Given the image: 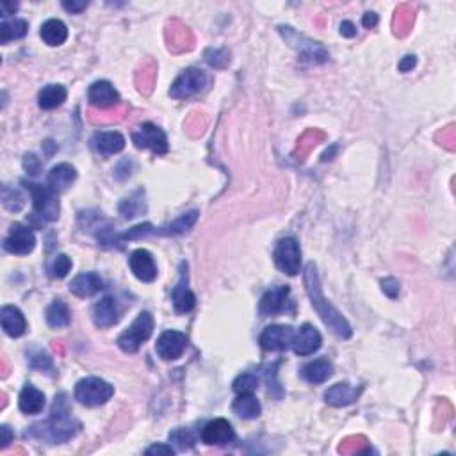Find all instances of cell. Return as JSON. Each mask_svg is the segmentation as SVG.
Segmentation results:
<instances>
[{"label":"cell","mask_w":456,"mask_h":456,"mask_svg":"<svg viewBox=\"0 0 456 456\" xmlns=\"http://www.w3.org/2000/svg\"><path fill=\"white\" fill-rule=\"evenodd\" d=\"M198 210H189V212H184L180 218H176L175 221L167 223V225L161 226L155 230V235H179V234H185L194 226L198 219Z\"/></svg>","instance_id":"obj_29"},{"label":"cell","mask_w":456,"mask_h":456,"mask_svg":"<svg viewBox=\"0 0 456 456\" xmlns=\"http://www.w3.org/2000/svg\"><path fill=\"white\" fill-rule=\"evenodd\" d=\"M63 8L66 9V11H70V13L77 15V13H82L84 9L88 8V2H63Z\"/></svg>","instance_id":"obj_51"},{"label":"cell","mask_w":456,"mask_h":456,"mask_svg":"<svg viewBox=\"0 0 456 456\" xmlns=\"http://www.w3.org/2000/svg\"><path fill=\"white\" fill-rule=\"evenodd\" d=\"M0 431H2V442H0V449H6L9 446V444L13 442V431H11V428L9 426H2L0 428Z\"/></svg>","instance_id":"obj_52"},{"label":"cell","mask_w":456,"mask_h":456,"mask_svg":"<svg viewBox=\"0 0 456 456\" xmlns=\"http://www.w3.org/2000/svg\"><path fill=\"white\" fill-rule=\"evenodd\" d=\"M24 166H26L27 173H30V175H38L39 161L34 154H27L26 155V159H24Z\"/></svg>","instance_id":"obj_48"},{"label":"cell","mask_w":456,"mask_h":456,"mask_svg":"<svg viewBox=\"0 0 456 456\" xmlns=\"http://www.w3.org/2000/svg\"><path fill=\"white\" fill-rule=\"evenodd\" d=\"M154 327L155 322L150 312H147V310L141 312V314L132 321V325H130V327L118 337L116 343L118 346H120V349L125 353L138 352L139 347L152 337V334H154Z\"/></svg>","instance_id":"obj_3"},{"label":"cell","mask_w":456,"mask_h":456,"mask_svg":"<svg viewBox=\"0 0 456 456\" xmlns=\"http://www.w3.org/2000/svg\"><path fill=\"white\" fill-rule=\"evenodd\" d=\"M42 38L46 45L59 46L63 45L68 38V29L61 20H46L42 26Z\"/></svg>","instance_id":"obj_32"},{"label":"cell","mask_w":456,"mask_h":456,"mask_svg":"<svg viewBox=\"0 0 456 456\" xmlns=\"http://www.w3.org/2000/svg\"><path fill=\"white\" fill-rule=\"evenodd\" d=\"M77 179L75 167L68 163H61L57 166H54L48 173V185L54 189L55 193L59 191H64V189L70 188Z\"/></svg>","instance_id":"obj_27"},{"label":"cell","mask_w":456,"mask_h":456,"mask_svg":"<svg viewBox=\"0 0 456 456\" xmlns=\"http://www.w3.org/2000/svg\"><path fill=\"white\" fill-rule=\"evenodd\" d=\"M29 30V24L21 18H2L0 26V42L2 45H8L13 39L24 38Z\"/></svg>","instance_id":"obj_31"},{"label":"cell","mask_w":456,"mask_h":456,"mask_svg":"<svg viewBox=\"0 0 456 456\" xmlns=\"http://www.w3.org/2000/svg\"><path fill=\"white\" fill-rule=\"evenodd\" d=\"M322 344V337L318 330H316L312 325H303L298 334H294L293 339V349L296 355L300 356H309L312 353H316L321 347Z\"/></svg>","instance_id":"obj_18"},{"label":"cell","mask_w":456,"mask_h":456,"mask_svg":"<svg viewBox=\"0 0 456 456\" xmlns=\"http://www.w3.org/2000/svg\"><path fill=\"white\" fill-rule=\"evenodd\" d=\"M170 442H173L179 449H191L197 442V437L191 430H185V428H179V430H173L170 433Z\"/></svg>","instance_id":"obj_40"},{"label":"cell","mask_w":456,"mask_h":456,"mask_svg":"<svg viewBox=\"0 0 456 456\" xmlns=\"http://www.w3.org/2000/svg\"><path fill=\"white\" fill-rule=\"evenodd\" d=\"M325 138H327L325 132H322V130H318V129H310V130H307V132H303L302 138L298 139L296 150H294V157L300 161H305L307 155L314 150L319 143L325 141Z\"/></svg>","instance_id":"obj_33"},{"label":"cell","mask_w":456,"mask_h":456,"mask_svg":"<svg viewBox=\"0 0 456 456\" xmlns=\"http://www.w3.org/2000/svg\"><path fill=\"white\" fill-rule=\"evenodd\" d=\"M0 9H2V18H8L9 15H13L17 11L18 4L17 2H2Z\"/></svg>","instance_id":"obj_56"},{"label":"cell","mask_w":456,"mask_h":456,"mask_svg":"<svg viewBox=\"0 0 456 456\" xmlns=\"http://www.w3.org/2000/svg\"><path fill=\"white\" fill-rule=\"evenodd\" d=\"M104 289V282L97 273H80L70 282V293L79 298L95 296Z\"/></svg>","instance_id":"obj_22"},{"label":"cell","mask_w":456,"mask_h":456,"mask_svg":"<svg viewBox=\"0 0 456 456\" xmlns=\"http://www.w3.org/2000/svg\"><path fill=\"white\" fill-rule=\"evenodd\" d=\"M415 64H417V57H415V55H405V57L399 61V71L406 73V71L414 70Z\"/></svg>","instance_id":"obj_50"},{"label":"cell","mask_w":456,"mask_h":456,"mask_svg":"<svg viewBox=\"0 0 456 456\" xmlns=\"http://www.w3.org/2000/svg\"><path fill=\"white\" fill-rule=\"evenodd\" d=\"M34 248H36V237L33 230L20 223H15L4 241V250L13 255H29Z\"/></svg>","instance_id":"obj_11"},{"label":"cell","mask_w":456,"mask_h":456,"mask_svg":"<svg viewBox=\"0 0 456 456\" xmlns=\"http://www.w3.org/2000/svg\"><path fill=\"white\" fill-rule=\"evenodd\" d=\"M71 269V259L68 255H64V253H59V255H55L54 259L48 262V268H46V271H48V275H51L52 278H64L70 273Z\"/></svg>","instance_id":"obj_38"},{"label":"cell","mask_w":456,"mask_h":456,"mask_svg":"<svg viewBox=\"0 0 456 456\" xmlns=\"http://www.w3.org/2000/svg\"><path fill=\"white\" fill-rule=\"evenodd\" d=\"M120 318H122V309H120L116 300L111 296H105L93 309V322L98 328L114 327L120 321Z\"/></svg>","instance_id":"obj_20"},{"label":"cell","mask_w":456,"mask_h":456,"mask_svg":"<svg viewBox=\"0 0 456 456\" xmlns=\"http://www.w3.org/2000/svg\"><path fill=\"white\" fill-rule=\"evenodd\" d=\"M273 259H275V264L282 273L289 275V277H296L300 269H302V250H300L296 239H280L277 243V248H275Z\"/></svg>","instance_id":"obj_8"},{"label":"cell","mask_w":456,"mask_h":456,"mask_svg":"<svg viewBox=\"0 0 456 456\" xmlns=\"http://www.w3.org/2000/svg\"><path fill=\"white\" fill-rule=\"evenodd\" d=\"M66 97L68 93L64 86H61V84H48V86H45V88L39 91L38 104L42 109L52 111L55 109V107H59V105H63Z\"/></svg>","instance_id":"obj_28"},{"label":"cell","mask_w":456,"mask_h":456,"mask_svg":"<svg viewBox=\"0 0 456 456\" xmlns=\"http://www.w3.org/2000/svg\"><path fill=\"white\" fill-rule=\"evenodd\" d=\"M79 430L80 423L71 415L66 394L61 392L59 396H55L51 417L46 419L45 423L30 426L26 435L48 444H64L73 439L79 433Z\"/></svg>","instance_id":"obj_1"},{"label":"cell","mask_w":456,"mask_h":456,"mask_svg":"<svg viewBox=\"0 0 456 456\" xmlns=\"http://www.w3.org/2000/svg\"><path fill=\"white\" fill-rule=\"evenodd\" d=\"M291 289L287 285H280V287H273L268 293L264 294L260 300L259 310L262 316H280L284 312H289L294 316V305L289 300Z\"/></svg>","instance_id":"obj_9"},{"label":"cell","mask_w":456,"mask_h":456,"mask_svg":"<svg viewBox=\"0 0 456 456\" xmlns=\"http://www.w3.org/2000/svg\"><path fill=\"white\" fill-rule=\"evenodd\" d=\"M18 406L20 410L27 415H36L45 408V394L38 390L34 385L27 383L20 392V399H18Z\"/></svg>","instance_id":"obj_25"},{"label":"cell","mask_w":456,"mask_h":456,"mask_svg":"<svg viewBox=\"0 0 456 456\" xmlns=\"http://www.w3.org/2000/svg\"><path fill=\"white\" fill-rule=\"evenodd\" d=\"M235 431L226 419H214L201 430V440L207 446H226L234 442Z\"/></svg>","instance_id":"obj_16"},{"label":"cell","mask_w":456,"mask_h":456,"mask_svg":"<svg viewBox=\"0 0 456 456\" xmlns=\"http://www.w3.org/2000/svg\"><path fill=\"white\" fill-rule=\"evenodd\" d=\"M173 307H175L176 314H188L197 305V298H194L193 291L189 289L188 285V264H180V277L176 285L173 287L172 293Z\"/></svg>","instance_id":"obj_13"},{"label":"cell","mask_w":456,"mask_h":456,"mask_svg":"<svg viewBox=\"0 0 456 456\" xmlns=\"http://www.w3.org/2000/svg\"><path fill=\"white\" fill-rule=\"evenodd\" d=\"M280 34L284 36V39L293 46L294 51H298V54L302 55V59L310 61V63H327L328 61V52L327 48L318 42H312L307 36L300 34L298 30H294L289 26H280L278 27Z\"/></svg>","instance_id":"obj_6"},{"label":"cell","mask_w":456,"mask_h":456,"mask_svg":"<svg viewBox=\"0 0 456 456\" xmlns=\"http://www.w3.org/2000/svg\"><path fill=\"white\" fill-rule=\"evenodd\" d=\"M138 198H127V200H123L122 203H120V212H122V216L125 219H132L138 216V212L141 210L143 203L141 201H136Z\"/></svg>","instance_id":"obj_46"},{"label":"cell","mask_w":456,"mask_h":456,"mask_svg":"<svg viewBox=\"0 0 456 456\" xmlns=\"http://www.w3.org/2000/svg\"><path fill=\"white\" fill-rule=\"evenodd\" d=\"M294 330L285 325H273L260 334V346L266 352H285L293 346Z\"/></svg>","instance_id":"obj_12"},{"label":"cell","mask_w":456,"mask_h":456,"mask_svg":"<svg viewBox=\"0 0 456 456\" xmlns=\"http://www.w3.org/2000/svg\"><path fill=\"white\" fill-rule=\"evenodd\" d=\"M362 24H364L365 29H374L378 26V15L376 13H365L362 18Z\"/></svg>","instance_id":"obj_54"},{"label":"cell","mask_w":456,"mask_h":456,"mask_svg":"<svg viewBox=\"0 0 456 456\" xmlns=\"http://www.w3.org/2000/svg\"><path fill=\"white\" fill-rule=\"evenodd\" d=\"M132 141L138 148H148L155 155H164L167 152L166 134L154 123H143L136 132H132Z\"/></svg>","instance_id":"obj_10"},{"label":"cell","mask_w":456,"mask_h":456,"mask_svg":"<svg viewBox=\"0 0 456 456\" xmlns=\"http://www.w3.org/2000/svg\"><path fill=\"white\" fill-rule=\"evenodd\" d=\"M24 203H26V200L20 194V191L9 188V185L2 188V206H4V209L11 210V212H20Z\"/></svg>","instance_id":"obj_39"},{"label":"cell","mask_w":456,"mask_h":456,"mask_svg":"<svg viewBox=\"0 0 456 456\" xmlns=\"http://www.w3.org/2000/svg\"><path fill=\"white\" fill-rule=\"evenodd\" d=\"M127 113V107H120L118 111H105V113H95V111H89V120H91L93 123H100V125H105V123H114V122H120Z\"/></svg>","instance_id":"obj_41"},{"label":"cell","mask_w":456,"mask_h":456,"mask_svg":"<svg viewBox=\"0 0 456 456\" xmlns=\"http://www.w3.org/2000/svg\"><path fill=\"white\" fill-rule=\"evenodd\" d=\"M206 61L214 68H225L230 61V54L225 48H209L206 52Z\"/></svg>","instance_id":"obj_44"},{"label":"cell","mask_w":456,"mask_h":456,"mask_svg":"<svg viewBox=\"0 0 456 456\" xmlns=\"http://www.w3.org/2000/svg\"><path fill=\"white\" fill-rule=\"evenodd\" d=\"M29 365L33 369H38V371H46V369L52 367V360L43 349L33 347L29 352Z\"/></svg>","instance_id":"obj_42"},{"label":"cell","mask_w":456,"mask_h":456,"mask_svg":"<svg viewBox=\"0 0 456 456\" xmlns=\"http://www.w3.org/2000/svg\"><path fill=\"white\" fill-rule=\"evenodd\" d=\"M130 271L134 273V277L141 282H154L157 278V266L148 250H136L132 251V255L129 259Z\"/></svg>","instance_id":"obj_17"},{"label":"cell","mask_w":456,"mask_h":456,"mask_svg":"<svg viewBox=\"0 0 456 456\" xmlns=\"http://www.w3.org/2000/svg\"><path fill=\"white\" fill-rule=\"evenodd\" d=\"M415 21V11L412 6L403 4L396 9V15H394L392 20V27H394V34L403 38L406 34L410 33L412 26H414Z\"/></svg>","instance_id":"obj_34"},{"label":"cell","mask_w":456,"mask_h":456,"mask_svg":"<svg viewBox=\"0 0 456 456\" xmlns=\"http://www.w3.org/2000/svg\"><path fill=\"white\" fill-rule=\"evenodd\" d=\"M257 387H259V380H257V376H253V374L250 373L241 374V376L234 381V390L237 394H253L257 390Z\"/></svg>","instance_id":"obj_43"},{"label":"cell","mask_w":456,"mask_h":456,"mask_svg":"<svg viewBox=\"0 0 456 456\" xmlns=\"http://www.w3.org/2000/svg\"><path fill=\"white\" fill-rule=\"evenodd\" d=\"M339 453H343V455H362V453H371V448H369L365 437L353 435L340 442Z\"/></svg>","instance_id":"obj_37"},{"label":"cell","mask_w":456,"mask_h":456,"mask_svg":"<svg viewBox=\"0 0 456 456\" xmlns=\"http://www.w3.org/2000/svg\"><path fill=\"white\" fill-rule=\"evenodd\" d=\"M114 387L102 378H82L75 385V399L84 406L105 405L113 398Z\"/></svg>","instance_id":"obj_5"},{"label":"cell","mask_w":456,"mask_h":456,"mask_svg":"<svg viewBox=\"0 0 456 456\" xmlns=\"http://www.w3.org/2000/svg\"><path fill=\"white\" fill-rule=\"evenodd\" d=\"M381 291L390 298V300H396L399 296V291H401V285L396 278L389 277L385 280H381Z\"/></svg>","instance_id":"obj_47"},{"label":"cell","mask_w":456,"mask_h":456,"mask_svg":"<svg viewBox=\"0 0 456 456\" xmlns=\"http://www.w3.org/2000/svg\"><path fill=\"white\" fill-rule=\"evenodd\" d=\"M89 104L100 111L113 109L120 105V93L114 89V86L107 80H97L89 86L88 91Z\"/></svg>","instance_id":"obj_15"},{"label":"cell","mask_w":456,"mask_h":456,"mask_svg":"<svg viewBox=\"0 0 456 456\" xmlns=\"http://www.w3.org/2000/svg\"><path fill=\"white\" fill-rule=\"evenodd\" d=\"M340 34H343V36H346V38H353V36H355L356 34V29H355V26H353L352 21H343V24H340Z\"/></svg>","instance_id":"obj_55"},{"label":"cell","mask_w":456,"mask_h":456,"mask_svg":"<svg viewBox=\"0 0 456 456\" xmlns=\"http://www.w3.org/2000/svg\"><path fill=\"white\" fill-rule=\"evenodd\" d=\"M303 282H305V289L310 298V303H312V307H314L316 312L319 314L321 321L325 322L337 337H340V339H349L353 334L352 327H349V322L346 321V318H344L339 310L335 309L327 298H325V294H322L318 268H316L314 262L307 264L305 273H303Z\"/></svg>","instance_id":"obj_2"},{"label":"cell","mask_w":456,"mask_h":456,"mask_svg":"<svg viewBox=\"0 0 456 456\" xmlns=\"http://www.w3.org/2000/svg\"><path fill=\"white\" fill-rule=\"evenodd\" d=\"M232 410L239 415L241 419H257L262 412L259 399L253 394H237V399L232 405Z\"/></svg>","instance_id":"obj_30"},{"label":"cell","mask_w":456,"mask_h":456,"mask_svg":"<svg viewBox=\"0 0 456 456\" xmlns=\"http://www.w3.org/2000/svg\"><path fill=\"white\" fill-rule=\"evenodd\" d=\"M93 147L100 155L109 157L125 148V138L120 132H97L93 136Z\"/></svg>","instance_id":"obj_24"},{"label":"cell","mask_w":456,"mask_h":456,"mask_svg":"<svg viewBox=\"0 0 456 456\" xmlns=\"http://www.w3.org/2000/svg\"><path fill=\"white\" fill-rule=\"evenodd\" d=\"M173 449H172V446H157V444H155V446H152V448H148L147 449V455H173Z\"/></svg>","instance_id":"obj_53"},{"label":"cell","mask_w":456,"mask_h":456,"mask_svg":"<svg viewBox=\"0 0 456 456\" xmlns=\"http://www.w3.org/2000/svg\"><path fill=\"white\" fill-rule=\"evenodd\" d=\"M362 387H352L349 383H337V385H331L330 389L325 392V401L330 406H347L355 403L362 394Z\"/></svg>","instance_id":"obj_21"},{"label":"cell","mask_w":456,"mask_h":456,"mask_svg":"<svg viewBox=\"0 0 456 456\" xmlns=\"http://www.w3.org/2000/svg\"><path fill=\"white\" fill-rule=\"evenodd\" d=\"M188 347V337L182 331L167 330L159 337L155 344V352L163 360H176Z\"/></svg>","instance_id":"obj_14"},{"label":"cell","mask_w":456,"mask_h":456,"mask_svg":"<svg viewBox=\"0 0 456 456\" xmlns=\"http://www.w3.org/2000/svg\"><path fill=\"white\" fill-rule=\"evenodd\" d=\"M206 125H207V120L203 118V114L201 113H193L188 122H185V129H188V132L191 136L201 134L203 129H206Z\"/></svg>","instance_id":"obj_45"},{"label":"cell","mask_w":456,"mask_h":456,"mask_svg":"<svg viewBox=\"0 0 456 456\" xmlns=\"http://www.w3.org/2000/svg\"><path fill=\"white\" fill-rule=\"evenodd\" d=\"M334 374V365L331 362L325 358L314 360V362H309L307 365L302 367V378L312 385H319V383H325L328 378H331Z\"/></svg>","instance_id":"obj_26"},{"label":"cell","mask_w":456,"mask_h":456,"mask_svg":"<svg viewBox=\"0 0 456 456\" xmlns=\"http://www.w3.org/2000/svg\"><path fill=\"white\" fill-rule=\"evenodd\" d=\"M46 322L52 328H63L70 322V309L64 302L55 300L46 309Z\"/></svg>","instance_id":"obj_35"},{"label":"cell","mask_w":456,"mask_h":456,"mask_svg":"<svg viewBox=\"0 0 456 456\" xmlns=\"http://www.w3.org/2000/svg\"><path fill=\"white\" fill-rule=\"evenodd\" d=\"M166 39L167 46L172 52H185L193 48V33L189 30V27H185L180 20H172L167 24L166 29Z\"/></svg>","instance_id":"obj_19"},{"label":"cell","mask_w":456,"mask_h":456,"mask_svg":"<svg viewBox=\"0 0 456 456\" xmlns=\"http://www.w3.org/2000/svg\"><path fill=\"white\" fill-rule=\"evenodd\" d=\"M155 77H157V66H155L154 61L143 63V66L136 73V84H138V89L143 95H150L152 89H154Z\"/></svg>","instance_id":"obj_36"},{"label":"cell","mask_w":456,"mask_h":456,"mask_svg":"<svg viewBox=\"0 0 456 456\" xmlns=\"http://www.w3.org/2000/svg\"><path fill=\"white\" fill-rule=\"evenodd\" d=\"M442 136V143L440 145H444V147H448L449 150H453V143H455V127H448V129L444 130L442 134H439V138Z\"/></svg>","instance_id":"obj_49"},{"label":"cell","mask_w":456,"mask_h":456,"mask_svg":"<svg viewBox=\"0 0 456 456\" xmlns=\"http://www.w3.org/2000/svg\"><path fill=\"white\" fill-rule=\"evenodd\" d=\"M0 321L9 337H21L27 331L26 318L21 314V310L13 305H4L0 309Z\"/></svg>","instance_id":"obj_23"},{"label":"cell","mask_w":456,"mask_h":456,"mask_svg":"<svg viewBox=\"0 0 456 456\" xmlns=\"http://www.w3.org/2000/svg\"><path fill=\"white\" fill-rule=\"evenodd\" d=\"M21 184L26 185V189L33 197L34 212L38 214L39 218L45 221H55L59 219V212H61V206H59L57 193L51 185L34 184V182H27L21 180Z\"/></svg>","instance_id":"obj_4"},{"label":"cell","mask_w":456,"mask_h":456,"mask_svg":"<svg viewBox=\"0 0 456 456\" xmlns=\"http://www.w3.org/2000/svg\"><path fill=\"white\" fill-rule=\"evenodd\" d=\"M209 84V77L200 68H188L182 71L176 80L173 82L172 89H170V97L176 98V100H184V98L198 95L200 91L207 88Z\"/></svg>","instance_id":"obj_7"}]
</instances>
